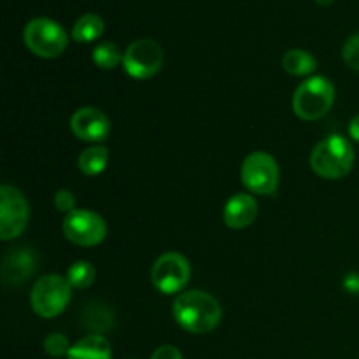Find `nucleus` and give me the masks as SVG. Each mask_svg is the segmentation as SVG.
Returning <instances> with one entry per match:
<instances>
[{"label":"nucleus","instance_id":"f257e3e1","mask_svg":"<svg viewBox=\"0 0 359 359\" xmlns=\"http://www.w3.org/2000/svg\"><path fill=\"white\" fill-rule=\"evenodd\" d=\"M174 319L182 330L195 335H205L217 328L221 321V305L205 291H184L174 302Z\"/></svg>","mask_w":359,"mask_h":359},{"label":"nucleus","instance_id":"f03ea898","mask_svg":"<svg viewBox=\"0 0 359 359\" xmlns=\"http://www.w3.org/2000/svg\"><path fill=\"white\" fill-rule=\"evenodd\" d=\"M354 149L342 135H330L312 149L311 167L323 179H342L353 170Z\"/></svg>","mask_w":359,"mask_h":359},{"label":"nucleus","instance_id":"7ed1b4c3","mask_svg":"<svg viewBox=\"0 0 359 359\" xmlns=\"http://www.w3.org/2000/svg\"><path fill=\"white\" fill-rule=\"evenodd\" d=\"M335 102V86L328 77L314 76L300 84L293 95V111L304 121H318Z\"/></svg>","mask_w":359,"mask_h":359},{"label":"nucleus","instance_id":"20e7f679","mask_svg":"<svg viewBox=\"0 0 359 359\" xmlns=\"http://www.w3.org/2000/svg\"><path fill=\"white\" fill-rule=\"evenodd\" d=\"M25 46L39 58H58L69 44V35L62 25L49 18H34L25 25Z\"/></svg>","mask_w":359,"mask_h":359},{"label":"nucleus","instance_id":"39448f33","mask_svg":"<svg viewBox=\"0 0 359 359\" xmlns=\"http://www.w3.org/2000/svg\"><path fill=\"white\" fill-rule=\"evenodd\" d=\"M70 284L63 277L49 273L41 277L32 287L30 304L37 316L46 319L56 318L67 309L70 302Z\"/></svg>","mask_w":359,"mask_h":359},{"label":"nucleus","instance_id":"423d86ee","mask_svg":"<svg viewBox=\"0 0 359 359\" xmlns=\"http://www.w3.org/2000/svg\"><path fill=\"white\" fill-rule=\"evenodd\" d=\"M242 184L255 195H276L279 188V165L265 151L251 153L241 168Z\"/></svg>","mask_w":359,"mask_h":359},{"label":"nucleus","instance_id":"0eeeda50","mask_svg":"<svg viewBox=\"0 0 359 359\" xmlns=\"http://www.w3.org/2000/svg\"><path fill=\"white\" fill-rule=\"evenodd\" d=\"M30 207L20 189L4 184L0 188V238L13 241L27 230Z\"/></svg>","mask_w":359,"mask_h":359},{"label":"nucleus","instance_id":"6e6552de","mask_svg":"<svg viewBox=\"0 0 359 359\" xmlns=\"http://www.w3.org/2000/svg\"><path fill=\"white\" fill-rule=\"evenodd\" d=\"M63 233L67 241L81 248L98 245L107 235V224L104 217L86 209H76L63 219Z\"/></svg>","mask_w":359,"mask_h":359},{"label":"nucleus","instance_id":"1a4fd4ad","mask_svg":"<svg viewBox=\"0 0 359 359\" xmlns=\"http://www.w3.org/2000/svg\"><path fill=\"white\" fill-rule=\"evenodd\" d=\"M163 65V51L151 39L133 41L123 53V69L133 79H149L160 72Z\"/></svg>","mask_w":359,"mask_h":359},{"label":"nucleus","instance_id":"9d476101","mask_svg":"<svg viewBox=\"0 0 359 359\" xmlns=\"http://www.w3.org/2000/svg\"><path fill=\"white\" fill-rule=\"evenodd\" d=\"M191 277L189 262L179 252H165L154 262L151 280L154 287L163 294L179 293L186 287Z\"/></svg>","mask_w":359,"mask_h":359},{"label":"nucleus","instance_id":"9b49d317","mask_svg":"<svg viewBox=\"0 0 359 359\" xmlns=\"http://www.w3.org/2000/svg\"><path fill=\"white\" fill-rule=\"evenodd\" d=\"M70 130L84 142H102L111 133V121L95 107H81L70 118Z\"/></svg>","mask_w":359,"mask_h":359},{"label":"nucleus","instance_id":"f8f14e48","mask_svg":"<svg viewBox=\"0 0 359 359\" xmlns=\"http://www.w3.org/2000/svg\"><path fill=\"white\" fill-rule=\"evenodd\" d=\"M37 266V256L32 249L18 248L11 249L4 256L2 263V279L6 284H21L35 272Z\"/></svg>","mask_w":359,"mask_h":359},{"label":"nucleus","instance_id":"ddd939ff","mask_svg":"<svg viewBox=\"0 0 359 359\" xmlns=\"http://www.w3.org/2000/svg\"><path fill=\"white\" fill-rule=\"evenodd\" d=\"M258 216V202L248 193H237L226 202L223 210V219L228 228L242 230L251 226Z\"/></svg>","mask_w":359,"mask_h":359},{"label":"nucleus","instance_id":"4468645a","mask_svg":"<svg viewBox=\"0 0 359 359\" xmlns=\"http://www.w3.org/2000/svg\"><path fill=\"white\" fill-rule=\"evenodd\" d=\"M112 347L102 335H88L70 347L67 359H111Z\"/></svg>","mask_w":359,"mask_h":359},{"label":"nucleus","instance_id":"2eb2a0df","mask_svg":"<svg viewBox=\"0 0 359 359\" xmlns=\"http://www.w3.org/2000/svg\"><path fill=\"white\" fill-rule=\"evenodd\" d=\"M283 69L291 76H309L318 69V62L304 49H291L283 56Z\"/></svg>","mask_w":359,"mask_h":359},{"label":"nucleus","instance_id":"dca6fc26","mask_svg":"<svg viewBox=\"0 0 359 359\" xmlns=\"http://www.w3.org/2000/svg\"><path fill=\"white\" fill-rule=\"evenodd\" d=\"M109 163V149L105 146H91L81 153L79 161V170L84 175H98L105 170Z\"/></svg>","mask_w":359,"mask_h":359},{"label":"nucleus","instance_id":"f3484780","mask_svg":"<svg viewBox=\"0 0 359 359\" xmlns=\"http://www.w3.org/2000/svg\"><path fill=\"white\" fill-rule=\"evenodd\" d=\"M104 34V20L98 14H84L72 28V39L76 42H93Z\"/></svg>","mask_w":359,"mask_h":359},{"label":"nucleus","instance_id":"a211bd4d","mask_svg":"<svg viewBox=\"0 0 359 359\" xmlns=\"http://www.w3.org/2000/svg\"><path fill=\"white\" fill-rule=\"evenodd\" d=\"M95 277H97L95 266L90 262L81 259V262H76L74 265H70L65 279L76 290H86V287H90L95 283Z\"/></svg>","mask_w":359,"mask_h":359},{"label":"nucleus","instance_id":"6ab92c4d","mask_svg":"<svg viewBox=\"0 0 359 359\" xmlns=\"http://www.w3.org/2000/svg\"><path fill=\"white\" fill-rule=\"evenodd\" d=\"M93 63L104 70H111L123 63V53L112 42H100L93 49Z\"/></svg>","mask_w":359,"mask_h":359},{"label":"nucleus","instance_id":"aec40b11","mask_svg":"<svg viewBox=\"0 0 359 359\" xmlns=\"http://www.w3.org/2000/svg\"><path fill=\"white\" fill-rule=\"evenodd\" d=\"M70 347L72 346L69 344V339H67L65 335H62V333H51V335L44 340V351L51 358L67 356Z\"/></svg>","mask_w":359,"mask_h":359},{"label":"nucleus","instance_id":"412c9836","mask_svg":"<svg viewBox=\"0 0 359 359\" xmlns=\"http://www.w3.org/2000/svg\"><path fill=\"white\" fill-rule=\"evenodd\" d=\"M342 56L347 67L359 72V34H354L353 37L347 39V42L344 44Z\"/></svg>","mask_w":359,"mask_h":359},{"label":"nucleus","instance_id":"4be33fe9","mask_svg":"<svg viewBox=\"0 0 359 359\" xmlns=\"http://www.w3.org/2000/svg\"><path fill=\"white\" fill-rule=\"evenodd\" d=\"M55 207L58 210H62V212H67L70 214L72 210H76V196H74L72 191H69V189H60L58 193L55 195Z\"/></svg>","mask_w":359,"mask_h":359},{"label":"nucleus","instance_id":"5701e85b","mask_svg":"<svg viewBox=\"0 0 359 359\" xmlns=\"http://www.w3.org/2000/svg\"><path fill=\"white\" fill-rule=\"evenodd\" d=\"M151 359H182L181 351L174 346H161L153 353Z\"/></svg>","mask_w":359,"mask_h":359},{"label":"nucleus","instance_id":"b1692460","mask_svg":"<svg viewBox=\"0 0 359 359\" xmlns=\"http://www.w3.org/2000/svg\"><path fill=\"white\" fill-rule=\"evenodd\" d=\"M344 287H346L349 293L358 294L359 293V273H349L344 280Z\"/></svg>","mask_w":359,"mask_h":359},{"label":"nucleus","instance_id":"393cba45","mask_svg":"<svg viewBox=\"0 0 359 359\" xmlns=\"http://www.w3.org/2000/svg\"><path fill=\"white\" fill-rule=\"evenodd\" d=\"M349 133H351V137H353V139L356 140V142H359V114L354 116L353 121H351Z\"/></svg>","mask_w":359,"mask_h":359},{"label":"nucleus","instance_id":"a878e982","mask_svg":"<svg viewBox=\"0 0 359 359\" xmlns=\"http://www.w3.org/2000/svg\"><path fill=\"white\" fill-rule=\"evenodd\" d=\"M316 2H318L319 6L326 7V6H332V2H333V0H316Z\"/></svg>","mask_w":359,"mask_h":359}]
</instances>
